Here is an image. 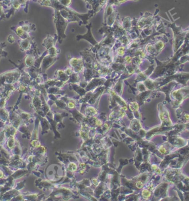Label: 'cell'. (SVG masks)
Returning a JSON list of instances; mask_svg holds the SVG:
<instances>
[{"instance_id": "cell-12", "label": "cell", "mask_w": 189, "mask_h": 201, "mask_svg": "<svg viewBox=\"0 0 189 201\" xmlns=\"http://www.w3.org/2000/svg\"><path fill=\"white\" fill-rule=\"evenodd\" d=\"M69 169L71 170V171H74L76 170V165L74 163H71L70 165H69Z\"/></svg>"}, {"instance_id": "cell-2", "label": "cell", "mask_w": 189, "mask_h": 201, "mask_svg": "<svg viewBox=\"0 0 189 201\" xmlns=\"http://www.w3.org/2000/svg\"><path fill=\"white\" fill-rule=\"evenodd\" d=\"M161 19L163 21L165 27H167L171 28L173 31L172 46L173 52V54H174L178 50H179L184 44L188 29H182V26L177 25L175 21H172L170 22L165 19H163L161 17Z\"/></svg>"}, {"instance_id": "cell-16", "label": "cell", "mask_w": 189, "mask_h": 201, "mask_svg": "<svg viewBox=\"0 0 189 201\" xmlns=\"http://www.w3.org/2000/svg\"><path fill=\"white\" fill-rule=\"evenodd\" d=\"M126 1H127V0H117L116 1V3H117V2L119 3H122L124 2H125Z\"/></svg>"}, {"instance_id": "cell-3", "label": "cell", "mask_w": 189, "mask_h": 201, "mask_svg": "<svg viewBox=\"0 0 189 201\" xmlns=\"http://www.w3.org/2000/svg\"><path fill=\"white\" fill-rule=\"evenodd\" d=\"M171 102L174 107H179L185 100L189 97V86H178L170 95Z\"/></svg>"}, {"instance_id": "cell-7", "label": "cell", "mask_w": 189, "mask_h": 201, "mask_svg": "<svg viewBox=\"0 0 189 201\" xmlns=\"http://www.w3.org/2000/svg\"><path fill=\"white\" fill-rule=\"evenodd\" d=\"M178 61L181 65H184L185 62H189V54L182 55L179 58V59H178Z\"/></svg>"}, {"instance_id": "cell-13", "label": "cell", "mask_w": 189, "mask_h": 201, "mask_svg": "<svg viewBox=\"0 0 189 201\" xmlns=\"http://www.w3.org/2000/svg\"><path fill=\"white\" fill-rule=\"evenodd\" d=\"M136 186L138 188L141 189L143 186V183L142 182H141V181H138V182H137Z\"/></svg>"}, {"instance_id": "cell-11", "label": "cell", "mask_w": 189, "mask_h": 201, "mask_svg": "<svg viewBox=\"0 0 189 201\" xmlns=\"http://www.w3.org/2000/svg\"><path fill=\"white\" fill-rule=\"evenodd\" d=\"M61 3L65 6H68L71 3V0H59Z\"/></svg>"}, {"instance_id": "cell-17", "label": "cell", "mask_w": 189, "mask_h": 201, "mask_svg": "<svg viewBox=\"0 0 189 201\" xmlns=\"http://www.w3.org/2000/svg\"><path fill=\"white\" fill-rule=\"evenodd\" d=\"M188 29H189V27H188ZM184 44H188V46H189V41H188V43H184ZM188 54H189V51H188Z\"/></svg>"}, {"instance_id": "cell-9", "label": "cell", "mask_w": 189, "mask_h": 201, "mask_svg": "<svg viewBox=\"0 0 189 201\" xmlns=\"http://www.w3.org/2000/svg\"><path fill=\"white\" fill-rule=\"evenodd\" d=\"M129 108H130L132 111H136L139 108L138 104L137 102H133L129 104Z\"/></svg>"}, {"instance_id": "cell-8", "label": "cell", "mask_w": 189, "mask_h": 201, "mask_svg": "<svg viewBox=\"0 0 189 201\" xmlns=\"http://www.w3.org/2000/svg\"><path fill=\"white\" fill-rule=\"evenodd\" d=\"M125 52H126L125 48L123 46H120V47L118 48L117 49V55H118V56H120L121 57L123 56V55H124Z\"/></svg>"}, {"instance_id": "cell-14", "label": "cell", "mask_w": 189, "mask_h": 201, "mask_svg": "<svg viewBox=\"0 0 189 201\" xmlns=\"http://www.w3.org/2000/svg\"><path fill=\"white\" fill-rule=\"evenodd\" d=\"M68 106L69 108H74V106H75V105H74V103H73L71 102H69Z\"/></svg>"}, {"instance_id": "cell-5", "label": "cell", "mask_w": 189, "mask_h": 201, "mask_svg": "<svg viewBox=\"0 0 189 201\" xmlns=\"http://www.w3.org/2000/svg\"><path fill=\"white\" fill-rule=\"evenodd\" d=\"M158 108H159V117L162 123H164V124L165 125H172V122L170 119L169 111L167 108L161 103L158 105Z\"/></svg>"}, {"instance_id": "cell-6", "label": "cell", "mask_w": 189, "mask_h": 201, "mask_svg": "<svg viewBox=\"0 0 189 201\" xmlns=\"http://www.w3.org/2000/svg\"><path fill=\"white\" fill-rule=\"evenodd\" d=\"M70 65L75 72H80L83 69V60L80 58H73L70 60Z\"/></svg>"}, {"instance_id": "cell-18", "label": "cell", "mask_w": 189, "mask_h": 201, "mask_svg": "<svg viewBox=\"0 0 189 201\" xmlns=\"http://www.w3.org/2000/svg\"><path fill=\"white\" fill-rule=\"evenodd\" d=\"M93 183H94V184H96V183L97 182V181H96V179H93Z\"/></svg>"}, {"instance_id": "cell-4", "label": "cell", "mask_w": 189, "mask_h": 201, "mask_svg": "<svg viewBox=\"0 0 189 201\" xmlns=\"http://www.w3.org/2000/svg\"><path fill=\"white\" fill-rule=\"evenodd\" d=\"M57 15H56V18L55 19V23L56 25V28L58 33V37L59 42L61 43L63 40L66 38V35L65 31L66 30L68 22L67 21L62 17L59 13L57 12Z\"/></svg>"}, {"instance_id": "cell-15", "label": "cell", "mask_w": 189, "mask_h": 201, "mask_svg": "<svg viewBox=\"0 0 189 201\" xmlns=\"http://www.w3.org/2000/svg\"><path fill=\"white\" fill-rule=\"evenodd\" d=\"M80 168H81L82 169H83V170H84L85 168H86V165H85V164L83 163H81L80 165Z\"/></svg>"}, {"instance_id": "cell-10", "label": "cell", "mask_w": 189, "mask_h": 201, "mask_svg": "<svg viewBox=\"0 0 189 201\" xmlns=\"http://www.w3.org/2000/svg\"><path fill=\"white\" fill-rule=\"evenodd\" d=\"M142 195L145 199H148L151 196V193L149 191L147 190H144L142 192Z\"/></svg>"}, {"instance_id": "cell-1", "label": "cell", "mask_w": 189, "mask_h": 201, "mask_svg": "<svg viewBox=\"0 0 189 201\" xmlns=\"http://www.w3.org/2000/svg\"><path fill=\"white\" fill-rule=\"evenodd\" d=\"M184 53L180 48L165 61L161 62L155 58L157 66L151 75V78L157 79L160 77L168 76L178 72L183 71L184 65H181L178 61L179 58Z\"/></svg>"}]
</instances>
